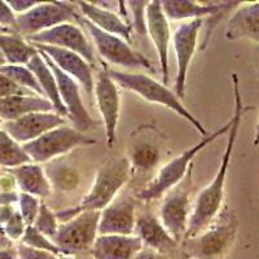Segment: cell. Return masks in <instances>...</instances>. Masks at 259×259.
Returning <instances> with one entry per match:
<instances>
[{
	"mask_svg": "<svg viewBox=\"0 0 259 259\" xmlns=\"http://www.w3.org/2000/svg\"><path fill=\"white\" fill-rule=\"evenodd\" d=\"M232 84H233V99H235V109L232 115V124L228 131V139L224 148L223 156H222L221 165H219L218 172L215 175L206 188L198 193L194 206L192 207V214L189 218L188 231H187L186 239H192L198 233L206 230L211 224V222L217 218V215L221 212L223 207L224 200V188H226L227 174L231 165V158H232L233 148H235L236 139L239 135L240 124H241L242 115L247 112L249 106H244L242 104L241 92H240V83L237 74H232Z\"/></svg>",
	"mask_w": 259,
	"mask_h": 259,
	"instance_id": "cell-1",
	"label": "cell"
},
{
	"mask_svg": "<svg viewBox=\"0 0 259 259\" xmlns=\"http://www.w3.org/2000/svg\"><path fill=\"white\" fill-rule=\"evenodd\" d=\"M131 165L127 157H113L99 167L94 184L78 206L56 212L59 222H66L83 211H101L114 201L115 196L127 183Z\"/></svg>",
	"mask_w": 259,
	"mask_h": 259,
	"instance_id": "cell-2",
	"label": "cell"
},
{
	"mask_svg": "<svg viewBox=\"0 0 259 259\" xmlns=\"http://www.w3.org/2000/svg\"><path fill=\"white\" fill-rule=\"evenodd\" d=\"M237 232V215L224 206L206 230L183 241L184 251L193 259H224L235 245Z\"/></svg>",
	"mask_w": 259,
	"mask_h": 259,
	"instance_id": "cell-3",
	"label": "cell"
},
{
	"mask_svg": "<svg viewBox=\"0 0 259 259\" xmlns=\"http://www.w3.org/2000/svg\"><path fill=\"white\" fill-rule=\"evenodd\" d=\"M108 74L117 83V85H121L127 91L139 95L149 103L166 106L167 109L175 112L183 119L188 121L194 128L197 130L200 135H202L203 138L207 136L205 126L187 109L186 106L183 105L182 100L175 95V92L171 91L163 83L157 82L152 77L142 73H128V71L110 69V70H108Z\"/></svg>",
	"mask_w": 259,
	"mask_h": 259,
	"instance_id": "cell-4",
	"label": "cell"
},
{
	"mask_svg": "<svg viewBox=\"0 0 259 259\" xmlns=\"http://www.w3.org/2000/svg\"><path fill=\"white\" fill-rule=\"evenodd\" d=\"M231 124H232V119H230L228 123H226L223 127L214 131L212 134L205 136L200 143H197L189 149L184 150L177 158L167 162L165 166H162V168L157 172V175L152 179V182L148 183L147 186L139 192V200L150 202V201L159 200L162 196H165L168 191H171L177 184L182 182L183 178L186 177L189 167H191V162L193 161L194 157L197 156L201 150L205 149L207 145L211 144L218 138H221L222 135L228 134Z\"/></svg>",
	"mask_w": 259,
	"mask_h": 259,
	"instance_id": "cell-5",
	"label": "cell"
},
{
	"mask_svg": "<svg viewBox=\"0 0 259 259\" xmlns=\"http://www.w3.org/2000/svg\"><path fill=\"white\" fill-rule=\"evenodd\" d=\"M96 140L84 135L74 127L62 124L51 130L40 138L22 145L24 150L34 163L50 162L62 154L69 153L70 150L83 145L95 144Z\"/></svg>",
	"mask_w": 259,
	"mask_h": 259,
	"instance_id": "cell-6",
	"label": "cell"
},
{
	"mask_svg": "<svg viewBox=\"0 0 259 259\" xmlns=\"http://www.w3.org/2000/svg\"><path fill=\"white\" fill-rule=\"evenodd\" d=\"M75 20L79 22L91 36L94 46L96 47L97 52L100 56L110 64L119 66V68H131V69H145V70L154 71L153 66L147 57L142 53L136 52L131 48L130 43L124 41L119 36L112 35L103 30L97 29L90 21L85 20L83 16L77 15Z\"/></svg>",
	"mask_w": 259,
	"mask_h": 259,
	"instance_id": "cell-7",
	"label": "cell"
},
{
	"mask_svg": "<svg viewBox=\"0 0 259 259\" xmlns=\"http://www.w3.org/2000/svg\"><path fill=\"white\" fill-rule=\"evenodd\" d=\"M192 170L191 165L186 177L174 188L166 193V197L159 210V221L162 226L165 227L168 235L177 242H182L186 240L187 231H188L189 218L192 214L191 196L192 188Z\"/></svg>",
	"mask_w": 259,
	"mask_h": 259,
	"instance_id": "cell-8",
	"label": "cell"
},
{
	"mask_svg": "<svg viewBox=\"0 0 259 259\" xmlns=\"http://www.w3.org/2000/svg\"><path fill=\"white\" fill-rule=\"evenodd\" d=\"M99 219L100 211L80 212L60 224L52 241L64 255L74 256V254L91 250L99 236Z\"/></svg>",
	"mask_w": 259,
	"mask_h": 259,
	"instance_id": "cell-9",
	"label": "cell"
},
{
	"mask_svg": "<svg viewBox=\"0 0 259 259\" xmlns=\"http://www.w3.org/2000/svg\"><path fill=\"white\" fill-rule=\"evenodd\" d=\"M78 13L70 4L62 2H47L39 3L34 8L22 15H17L16 31L22 38L35 35L39 32L47 31L61 24L75 20Z\"/></svg>",
	"mask_w": 259,
	"mask_h": 259,
	"instance_id": "cell-10",
	"label": "cell"
},
{
	"mask_svg": "<svg viewBox=\"0 0 259 259\" xmlns=\"http://www.w3.org/2000/svg\"><path fill=\"white\" fill-rule=\"evenodd\" d=\"M25 39L32 46H52V47H59L62 50L78 53L91 65L92 68L96 62L91 43L84 32L82 31V29L73 22L61 24L53 29L27 36Z\"/></svg>",
	"mask_w": 259,
	"mask_h": 259,
	"instance_id": "cell-11",
	"label": "cell"
},
{
	"mask_svg": "<svg viewBox=\"0 0 259 259\" xmlns=\"http://www.w3.org/2000/svg\"><path fill=\"white\" fill-rule=\"evenodd\" d=\"M40 55L46 60L47 65L52 70L53 75L56 78L60 99L62 101V105L66 109L68 118L73 123L74 128H77L80 133L87 131L90 127L94 126L95 121L89 113V110L85 109V105L82 100V96H80V89L78 82L71 77H69L68 74L62 73L47 55H45L43 52H40Z\"/></svg>",
	"mask_w": 259,
	"mask_h": 259,
	"instance_id": "cell-12",
	"label": "cell"
},
{
	"mask_svg": "<svg viewBox=\"0 0 259 259\" xmlns=\"http://www.w3.org/2000/svg\"><path fill=\"white\" fill-rule=\"evenodd\" d=\"M203 20L186 21L180 24L172 35L175 55H177V77H175L174 92L179 99L186 95L187 74L193 55L197 47L198 35L202 29Z\"/></svg>",
	"mask_w": 259,
	"mask_h": 259,
	"instance_id": "cell-13",
	"label": "cell"
},
{
	"mask_svg": "<svg viewBox=\"0 0 259 259\" xmlns=\"http://www.w3.org/2000/svg\"><path fill=\"white\" fill-rule=\"evenodd\" d=\"M95 97L105 127L106 144L112 148L115 144L117 126L119 122L121 113V95L118 91V85L109 77L108 70H103L94 85Z\"/></svg>",
	"mask_w": 259,
	"mask_h": 259,
	"instance_id": "cell-14",
	"label": "cell"
},
{
	"mask_svg": "<svg viewBox=\"0 0 259 259\" xmlns=\"http://www.w3.org/2000/svg\"><path fill=\"white\" fill-rule=\"evenodd\" d=\"M62 124H66V118L57 113L35 112L22 115L13 121L3 122L2 130L18 144L24 145Z\"/></svg>",
	"mask_w": 259,
	"mask_h": 259,
	"instance_id": "cell-15",
	"label": "cell"
},
{
	"mask_svg": "<svg viewBox=\"0 0 259 259\" xmlns=\"http://www.w3.org/2000/svg\"><path fill=\"white\" fill-rule=\"evenodd\" d=\"M147 32L154 43L157 55H158L159 64L162 70V83L167 85L168 83V52H170L171 43V29L170 21L165 16L161 8V2L153 0L147 6Z\"/></svg>",
	"mask_w": 259,
	"mask_h": 259,
	"instance_id": "cell-16",
	"label": "cell"
},
{
	"mask_svg": "<svg viewBox=\"0 0 259 259\" xmlns=\"http://www.w3.org/2000/svg\"><path fill=\"white\" fill-rule=\"evenodd\" d=\"M34 47L47 55L62 73L68 74L69 77L77 80L78 84L85 92L90 94L94 91L95 82L94 75H92V66L78 53L59 47H52V46H34Z\"/></svg>",
	"mask_w": 259,
	"mask_h": 259,
	"instance_id": "cell-17",
	"label": "cell"
},
{
	"mask_svg": "<svg viewBox=\"0 0 259 259\" xmlns=\"http://www.w3.org/2000/svg\"><path fill=\"white\" fill-rule=\"evenodd\" d=\"M241 2L197 3L192 0H162L161 8L168 21H192L209 18L223 11H233Z\"/></svg>",
	"mask_w": 259,
	"mask_h": 259,
	"instance_id": "cell-18",
	"label": "cell"
},
{
	"mask_svg": "<svg viewBox=\"0 0 259 259\" xmlns=\"http://www.w3.org/2000/svg\"><path fill=\"white\" fill-rule=\"evenodd\" d=\"M135 223V202L122 197L100 211L99 235H134Z\"/></svg>",
	"mask_w": 259,
	"mask_h": 259,
	"instance_id": "cell-19",
	"label": "cell"
},
{
	"mask_svg": "<svg viewBox=\"0 0 259 259\" xmlns=\"http://www.w3.org/2000/svg\"><path fill=\"white\" fill-rule=\"evenodd\" d=\"M143 242L135 235H99L91 247L94 259H133Z\"/></svg>",
	"mask_w": 259,
	"mask_h": 259,
	"instance_id": "cell-20",
	"label": "cell"
},
{
	"mask_svg": "<svg viewBox=\"0 0 259 259\" xmlns=\"http://www.w3.org/2000/svg\"><path fill=\"white\" fill-rule=\"evenodd\" d=\"M227 40H250L259 45V2L237 7L226 29Z\"/></svg>",
	"mask_w": 259,
	"mask_h": 259,
	"instance_id": "cell-21",
	"label": "cell"
},
{
	"mask_svg": "<svg viewBox=\"0 0 259 259\" xmlns=\"http://www.w3.org/2000/svg\"><path fill=\"white\" fill-rule=\"evenodd\" d=\"M78 8L80 9L83 17L90 21L97 29L112 34V35L119 36L124 41H131V32H133V25L124 22L117 13L112 12L109 9L103 7L95 6L91 2H77Z\"/></svg>",
	"mask_w": 259,
	"mask_h": 259,
	"instance_id": "cell-22",
	"label": "cell"
},
{
	"mask_svg": "<svg viewBox=\"0 0 259 259\" xmlns=\"http://www.w3.org/2000/svg\"><path fill=\"white\" fill-rule=\"evenodd\" d=\"M134 235L138 236L144 247L152 249L158 254L172 250L178 245V242L165 230V227L162 226L161 221L148 212L136 218Z\"/></svg>",
	"mask_w": 259,
	"mask_h": 259,
	"instance_id": "cell-23",
	"label": "cell"
},
{
	"mask_svg": "<svg viewBox=\"0 0 259 259\" xmlns=\"http://www.w3.org/2000/svg\"><path fill=\"white\" fill-rule=\"evenodd\" d=\"M9 171L15 177L17 187L24 193L31 194L38 198H47L52 192V186L47 174L39 163L29 162L18 167L11 168Z\"/></svg>",
	"mask_w": 259,
	"mask_h": 259,
	"instance_id": "cell-24",
	"label": "cell"
},
{
	"mask_svg": "<svg viewBox=\"0 0 259 259\" xmlns=\"http://www.w3.org/2000/svg\"><path fill=\"white\" fill-rule=\"evenodd\" d=\"M55 112L47 99L36 95L30 96H9L0 99V118L4 122L13 121L29 113Z\"/></svg>",
	"mask_w": 259,
	"mask_h": 259,
	"instance_id": "cell-25",
	"label": "cell"
},
{
	"mask_svg": "<svg viewBox=\"0 0 259 259\" xmlns=\"http://www.w3.org/2000/svg\"><path fill=\"white\" fill-rule=\"evenodd\" d=\"M26 66L36 77L41 91H43V95L52 104L55 113H57V114L64 118H68V113H66V109L62 105V101L60 99L56 78L53 75L52 70H51V68L47 65L46 60L40 55V52L36 53L35 56L27 62Z\"/></svg>",
	"mask_w": 259,
	"mask_h": 259,
	"instance_id": "cell-26",
	"label": "cell"
},
{
	"mask_svg": "<svg viewBox=\"0 0 259 259\" xmlns=\"http://www.w3.org/2000/svg\"><path fill=\"white\" fill-rule=\"evenodd\" d=\"M0 51L8 65H27L39 52L18 34H0Z\"/></svg>",
	"mask_w": 259,
	"mask_h": 259,
	"instance_id": "cell-27",
	"label": "cell"
},
{
	"mask_svg": "<svg viewBox=\"0 0 259 259\" xmlns=\"http://www.w3.org/2000/svg\"><path fill=\"white\" fill-rule=\"evenodd\" d=\"M128 161L131 168L142 171V172H148L153 170L161 158V153L156 144L149 142H140L136 143L131 149H130Z\"/></svg>",
	"mask_w": 259,
	"mask_h": 259,
	"instance_id": "cell-28",
	"label": "cell"
},
{
	"mask_svg": "<svg viewBox=\"0 0 259 259\" xmlns=\"http://www.w3.org/2000/svg\"><path fill=\"white\" fill-rule=\"evenodd\" d=\"M31 159L26 154L22 145L15 142L6 131H0V166L7 168H15L29 163Z\"/></svg>",
	"mask_w": 259,
	"mask_h": 259,
	"instance_id": "cell-29",
	"label": "cell"
},
{
	"mask_svg": "<svg viewBox=\"0 0 259 259\" xmlns=\"http://www.w3.org/2000/svg\"><path fill=\"white\" fill-rule=\"evenodd\" d=\"M51 186L61 192L74 191L79 186V174L71 166L62 162H53L46 171Z\"/></svg>",
	"mask_w": 259,
	"mask_h": 259,
	"instance_id": "cell-30",
	"label": "cell"
},
{
	"mask_svg": "<svg viewBox=\"0 0 259 259\" xmlns=\"http://www.w3.org/2000/svg\"><path fill=\"white\" fill-rule=\"evenodd\" d=\"M0 73L4 74L6 77L15 82L16 84L22 87L25 90H29L36 96L45 97L40 85H39L38 79L34 75L31 70L27 68L26 65H4L3 68H0ZM46 99V97H45Z\"/></svg>",
	"mask_w": 259,
	"mask_h": 259,
	"instance_id": "cell-31",
	"label": "cell"
},
{
	"mask_svg": "<svg viewBox=\"0 0 259 259\" xmlns=\"http://www.w3.org/2000/svg\"><path fill=\"white\" fill-rule=\"evenodd\" d=\"M20 244L34 247V249H39V250L50 251V253L56 254V255H61V251H60L59 247L56 246V244H55L50 237H47L46 235L39 232L34 226L26 227V231H25Z\"/></svg>",
	"mask_w": 259,
	"mask_h": 259,
	"instance_id": "cell-32",
	"label": "cell"
},
{
	"mask_svg": "<svg viewBox=\"0 0 259 259\" xmlns=\"http://www.w3.org/2000/svg\"><path fill=\"white\" fill-rule=\"evenodd\" d=\"M32 226L35 227L39 232H41L43 235H46L52 240L57 233L60 223L56 217V212H53L45 202H41L35 223L32 224Z\"/></svg>",
	"mask_w": 259,
	"mask_h": 259,
	"instance_id": "cell-33",
	"label": "cell"
},
{
	"mask_svg": "<svg viewBox=\"0 0 259 259\" xmlns=\"http://www.w3.org/2000/svg\"><path fill=\"white\" fill-rule=\"evenodd\" d=\"M40 198L31 196V194L20 192L18 194V206H20V214L24 219L26 226H32L35 223V219L38 217L39 207H40Z\"/></svg>",
	"mask_w": 259,
	"mask_h": 259,
	"instance_id": "cell-34",
	"label": "cell"
},
{
	"mask_svg": "<svg viewBox=\"0 0 259 259\" xmlns=\"http://www.w3.org/2000/svg\"><path fill=\"white\" fill-rule=\"evenodd\" d=\"M148 3L149 2H144V0H131V2H127L128 8L131 9V13H133V29H135L142 35H147L148 34L147 17H145Z\"/></svg>",
	"mask_w": 259,
	"mask_h": 259,
	"instance_id": "cell-35",
	"label": "cell"
},
{
	"mask_svg": "<svg viewBox=\"0 0 259 259\" xmlns=\"http://www.w3.org/2000/svg\"><path fill=\"white\" fill-rule=\"evenodd\" d=\"M3 227L7 236H8V239L12 242H16V241H21L25 231H26L27 226L25 224L20 211L17 210V211L12 215V218L9 219L6 224H3Z\"/></svg>",
	"mask_w": 259,
	"mask_h": 259,
	"instance_id": "cell-36",
	"label": "cell"
},
{
	"mask_svg": "<svg viewBox=\"0 0 259 259\" xmlns=\"http://www.w3.org/2000/svg\"><path fill=\"white\" fill-rule=\"evenodd\" d=\"M30 95L34 94L29 90H25L17 85L4 74L0 73V99L9 96H30Z\"/></svg>",
	"mask_w": 259,
	"mask_h": 259,
	"instance_id": "cell-37",
	"label": "cell"
},
{
	"mask_svg": "<svg viewBox=\"0 0 259 259\" xmlns=\"http://www.w3.org/2000/svg\"><path fill=\"white\" fill-rule=\"evenodd\" d=\"M16 251H17L18 259H60V255H56V254L34 249L24 244H18L16 246Z\"/></svg>",
	"mask_w": 259,
	"mask_h": 259,
	"instance_id": "cell-38",
	"label": "cell"
},
{
	"mask_svg": "<svg viewBox=\"0 0 259 259\" xmlns=\"http://www.w3.org/2000/svg\"><path fill=\"white\" fill-rule=\"evenodd\" d=\"M17 15L12 11L7 2L0 0V27L8 30H16L17 22H16Z\"/></svg>",
	"mask_w": 259,
	"mask_h": 259,
	"instance_id": "cell-39",
	"label": "cell"
},
{
	"mask_svg": "<svg viewBox=\"0 0 259 259\" xmlns=\"http://www.w3.org/2000/svg\"><path fill=\"white\" fill-rule=\"evenodd\" d=\"M9 4V7L12 8V11L18 15H22V13L27 12L31 8L39 4V2L36 0H9L7 2Z\"/></svg>",
	"mask_w": 259,
	"mask_h": 259,
	"instance_id": "cell-40",
	"label": "cell"
},
{
	"mask_svg": "<svg viewBox=\"0 0 259 259\" xmlns=\"http://www.w3.org/2000/svg\"><path fill=\"white\" fill-rule=\"evenodd\" d=\"M17 188V182L11 171L0 174V192H13Z\"/></svg>",
	"mask_w": 259,
	"mask_h": 259,
	"instance_id": "cell-41",
	"label": "cell"
},
{
	"mask_svg": "<svg viewBox=\"0 0 259 259\" xmlns=\"http://www.w3.org/2000/svg\"><path fill=\"white\" fill-rule=\"evenodd\" d=\"M18 194L16 191L13 192H0V206L13 205L18 202Z\"/></svg>",
	"mask_w": 259,
	"mask_h": 259,
	"instance_id": "cell-42",
	"label": "cell"
},
{
	"mask_svg": "<svg viewBox=\"0 0 259 259\" xmlns=\"http://www.w3.org/2000/svg\"><path fill=\"white\" fill-rule=\"evenodd\" d=\"M17 210L13 207V205H7V206H0V223L6 224L9 219L12 218V215Z\"/></svg>",
	"mask_w": 259,
	"mask_h": 259,
	"instance_id": "cell-43",
	"label": "cell"
},
{
	"mask_svg": "<svg viewBox=\"0 0 259 259\" xmlns=\"http://www.w3.org/2000/svg\"><path fill=\"white\" fill-rule=\"evenodd\" d=\"M133 259H159L158 253L148 247H143V250L139 251Z\"/></svg>",
	"mask_w": 259,
	"mask_h": 259,
	"instance_id": "cell-44",
	"label": "cell"
},
{
	"mask_svg": "<svg viewBox=\"0 0 259 259\" xmlns=\"http://www.w3.org/2000/svg\"><path fill=\"white\" fill-rule=\"evenodd\" d=\"M8 247H13V242L8 239L3 224L0 223V249H8Z\"/></svg>",
	"mask_w": 259,
	"mask_h": 259,
	"instance_id": "cell-45",
	"label": "cell"
},
{
	"mask_svg": "<svg viewBox=\"0 0 259 259\" xmlns=\"http://www.w3.org/2000/svg\"><path fill=\"white\" fill-rule=\"evenodd\" d=\"M0 259H18L16 247H8V249H0Z\"/></svg>",
	"mask_w": 259,
	"mask_h": 259,
	"instance_id": "cell-46",
	"label": "cell"
},
{
	"mask_svg": "<svg viewBox=\"0 0 259 259\" xmlns=\"http://www.w3.org/2000/svg\"><path fill=\"white\" fill-rule=\"evenodd\" d=\"M254 145L259 144V117H258V122L255 124V133H254V140H253Z\"/></svg>",
	"mask_w": 259,
	"mask_h": 259,
	"instance_id": "cell-47",
	"label": "cell"
},
{
	"mask_svg": "<svg viewBox=\"0 0 259 259\" xmlns=\"http://www.w3.org/2000/svg\"><path fill=\"white\" fill-rule=\"evenodd\" d=\"M4 65H7V61H6V59H4L2 51H0V68H3Z\"/></svg>",
	"mask_w": 259,
	"mask_h": 259,
	"instance_id": "cell-48",
	"label": "cell"
},
{
	"mask_svg": "<svg viewBox=\"0 0 259 259\" xmlns=\"http://www.w3.org/2000/svg\"><path fill=\"white\" fill-rule=\"evenodd\" d=\"M60 259H77V258L73 255H64V254H61V255H60Z\"/></svg>",
	"mask_w": 259,
	"mask_h": 259,
	"instance_id": "cell-49",
	"label": "cell"
},
{
	"mask_svg": "<svg viewBox=\"0 0 259 259\" xmlns=\"http://www.w3.org/2000/svg\"><path fill=\"white\" fill-rule=\"evenodd\" d=\"M9 32H11V30L4 29V27H0V34H9Z\"/></svg>",
	"mask_w": 259,
	"mask_h": 259,
	"instance_id": "cell-50",
	"label": "cell"
},
{
	"mask_svg": "<svg viewBox=\"0 0 259 259\" xmlns=\"http://www.w3.org/2000/svg\"><path fill=\"white\" fill-rule=\"evenodd\" d=\"M3 119H2V118H0V131H2V126H3Z\"/></svg>",
	"mask_w": 259,
	"mask_h": 259,
	"instance_id": "cell-51",
	"label": "cell"
},
{
	"mask_svg": "<svg viewBox=\"0 0 259 259\" xmlns=\"http://www.w3.org/2000/svg\"><path fill=\"white\" fill-rule=\"evenodd\" d=\"M256 60H258V65H259V51H258V56H256Z\"/></svg>",
	"mask_w": 259,
	"mask_h": 259,
	"instance_id": "cell-52",
	"label": "cell"
}]
</instances>
